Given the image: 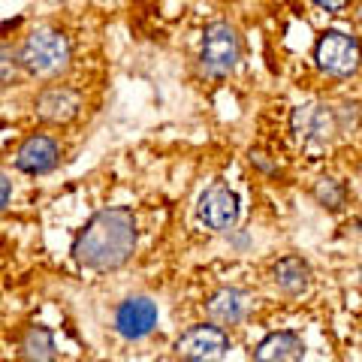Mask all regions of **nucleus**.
I'll use <instances>...</instances> for the list:
<instances>
[{"label":"nucleus","instance_id":"obj_18","mask_svg":"<svg viewBox=\"0 0 362 362\" xmlns=\"http://www.w3.org/2000/svg\"><path fill=\"white\" fill-rule=\"evenodd\" d=\"M16 58H18V54H13V52H9V45H4V88H9V85H13Z\"/></svg>","mask_w":362,"mask_h":362},{"label":"nucleus","instance_id":"obj_10","mask_svg":"<svg viewBox=\"0 0 362 362\" xmlns=\"http://www.w3.org/2000/svg\"><path fill=\"white\" fill-rule=\"evenodd\" d=\"M13 163L18 173L25 175H49L52 169H58L61 163V142L52 133H30L25 142L16 148Z\"/></svg>","mask_w":362,"mask_h":362},{"label":"nucleus","instance_id":"obj_8","mask_svg":"<svg viewBox=\"0 0 362 362\" xmlns=\"http://www.w3.org/2000/svg\"><path fill=\"white\" fill-rule=\"evenodd\" d=\"M157 317H160L157 302L151 296L136 293V296H127L115 308V320H112V326H115V332L124 338V341L136 344V341H145V338L154 332Z\"/></svg>","mask_w":362,"mask_h":362},{"label":"nucleus","instance_id":"obj_15","mask_svg":"<svg viewBox=\"0 0 362 362\" xmlns=\"http://www.w3.org/2000/svg\"><path fill=\"white\" fill-rule=\"evenodd\" d=\"M311 197H314V202L320 209H326V211H332V214H338V211H344L347 209V185L341 178H335V175H320L311 185Z\"/></svg>","mask_w":362,"mask_h":362},{"label":"nucleus","instance_id":"obj_11","mask_svg":"<svg viewBox=\"0 0 362 362\" xmlns=\"http://www.w3.org/2000/svg\"><path fill=\"white\" fill-rule=\"evenodd\" d=\"M269 275H272L275 290L281 293V296H287V299L305 296V293L311 290V284H314V272L308 266V259H302L299 254H284L281 259H275Z\"/></svg>","mask_w":362,"mask_h":362},{"label":"nucleus","instance_id":"obj_6","mask_svg":"<svg viewBox=\"0 0 362 362\" xmlns=\"http://www.w3.org/2000/svg\"><path fill=\"white\" fill-rule=\"evenodd\" d=\"M175 356L187 362H211L223 359L233 350V338L221 323H194L190 329H185L175 338Z\"/></svg>","mask_w":362,"mask_h":362},{"label":"nucleus","instance_id":"obj_16","mask_svg":"<svg viewBox=\"0 0 362 362\" xmlns=\"http://www.w3.org/2000/svg\"><path fill=\"white\" fill-rule=\"evenodd\" d=\"M335 115H338V130L341 136H354L362 130V103L359 100H341L335 106Z\"/></svg>","mask_w":362,"mask_h":362},{"label":"nucleus","instance_id":"obj_20","mask_svg":"<svg viewBox=\"0 0 362 362\" xmlns=\"http://www.w3.org/2000/svg\"><path fill=\"white\" fill-rule=\"evenodd\" d=\"M356 284H359V290H362V266H359V272H356Z\"/></svg>","mask_w":362,"mask_h":362},{"label":"nucleus","instance_id":"obj_13","mask_svg":"<svg viewBox=\"0 0 362 362\" xmlns=\"http://www.w3.org/2000/svg\"><path fill=\"white\" fill-rule=\"evenodd\" d=\"M254 359L257 362H296L305 359V341L296 332H269L263 341L254 347Z\"/></svg>","mask_w":362,"mask_h":362},{"label":"nucleus","instance_id":"obj_19","mask_svg":"<svg viewBox=\"0 0 362 362\" xmlns=\"http://www.w3.org/2000/svg\"><path fill=\"white\" fill-rule=\"evenodd\" d=\"M0 181H4V194H0V209H9V199H13V181H9V175L4 173V178H0Z\"/></svg>","mask_w":362,"mask_h":362},{"label":"nucleus","instance_id":"obj_4","mask_svg":"<svg viewBox=\"0 0 362 362\" xmlns=\"http://www.w3.org/2000/svg\"><path fill=\"white\" fill-rule=\"evenodd\" d=\"M314 66L326 78H354L362 66V42L347 30H323L314 42Z\"/></svg>","mask_w":362,"mask_h":362},{"label":"nucleus","instance_id":"obj_7","mask_svg":"<svg viewBox=\"0 0 362 362\" xmlns=\"http://www.w3.org/2000/svg\"><path fill=\"white\" fill-rule=\"evenodd\" d=\"M242 218V199L226 181H211L197 199V221L211 233H230Z\"/></svg>","mask_w":362,"mask_h":362},{"label":"nucleus","instance_id":"obj_5","mask_svg":"<svg viewBox=\"0 0 362 362\" xmlns=\"http://www.w3.org/2000/svg\"><path fill=\"white\" fill-rule=\"evenodd\" d=\"M290 133L296 136V142L308 145V148H326L332 145L338 130V115L335 106L323 103V100H305L290 112Z\"/></svg>","mask_w":362,"mask_h":362},{"label":"nucleus","instance_id":"obj_17","mask_svg":"<svg viewBox=\"0 0 362 362\" xmlns=\"http://www.w3.org/2000/svg\"><path fill=\"white\" fill-rule=\"evenodd\" d=\"M308 4H314L317 9H323V13H329V16H341V13H347V6L354 4V0H308Z\"/></svg>","mask_w":362,"mask_h":362},{"label":"nucleus","instance_id":"obj_1","mask_svg":"<svg viewBox=\"0 0 362 362\" xmlns=\"http://www.w3.org/2000/svg\"><path fill=\"white\" fill-rule=\"evenodd\" d=\"M139 226L136 214L124 206L100 209L90 214V221L76 233L73 239V259L88 272H118L133 259Z\"/></svg>","mask_w":362,"mask_h":362},{"label":"nucleus","instance_id":"obj_9","mask_svg":"<svg viewBox=\"0 0 362 362\" xmlns=\"http://www.w3.org/2000/svg\"><path fill=\"white\" fill-rule=\"evenodd\" d=\"M33 112L42 124L52 127H64L78 118L82 112V94L70 85H45L37 97H33Z\"/></svg>","mask_w":362,"mask_h":362},{"label":"nucleus","instance_id":"obj_2","mask_svg":"<svg viewBox=\"0 0 362 362\" xmlns=\"http://www.w3.org/2000/svg\"><path fill=\"white\" fill-rule=\"evenodd\" d=\"M73 64V42L61 28L40 25L33 28L18 49V66L30 78L40 82H54Z\"/></svg>","mask_w":362,"mask_h":362},{"label":"nucleus","instance_id":"obj_21","mask_svg":"<svg viewBox=\"0 0 362 362\" xmlns=\"http://www.w3.org/2000/svg\"><path fill=\"white\" fill-rule=\"evenodd\" d=\"M49 4H66V0H49Z\"/></svg>","mask_w":362,"mask_h":362},{"label":"nucleus","instance_id":"obj_3","mask_svg":"<svg viewBox=\"0 0 362 362\" xmlns=\"http://www.w3.org/2000/svg\"><path fill=\"white\" fill-rule=\"evenodd\" d=\"M242 64V37L230 21H211L202 30L199 42V70L209 78H230Z\"/></svg>","mask_w":362,"mask_h":362},{"label":"nucleus","instance_id":"obj_14","mask_svg":"<svg viewBox=\"0 0 362 362\" xmlns=\"http://www.w3.org/2000/svg\"><path fill=\"white\" fill-rule=\"evenodd\" d=\"M18 356L21 359H33V362H45L58 356V347H54V338L45 326H28L25 335L18 341Z\"/></svg>","mask_w":362,"mask_h":362},{"label":"nucleus","instance_id":"obj_12","mask_svg":"<svg viewBox=\"0 0 362 362\" xmlns=\"http://www.w3.org/2000/svg\"><path fill=\"white\" fill-rule=\"evenodd\" d=\"M254 308V296L242 287H218L206 299V314L221 326H239Z\"/></svg>","mask_w":362,"mask_h":362}]
</instances>
